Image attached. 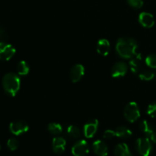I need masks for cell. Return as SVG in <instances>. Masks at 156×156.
<instances>
[{"instance_id":"cell-3","label":"cell","mask_w":156,"mask_h":156,"mask_svg":"<svg viewBox=\"0 0 156 156\" xmlns=\"http://www.w3.org/2000/svg\"><path fill=\"white\" fill-rule=\"evenodd\" d=\"M123 114L126 120H127L130 123L136 121L140 117V112L137 104L134 101L127 104L123 111Z\"/></svg>"},{"instance_id":"cell-26","label":"cell","mask_w":156,"mask_h":156,"mask_svg":"<svg viewBox=\"0 0 156 156\" xmlns=\"http://www.w3.org/2000/svg\"><path fill=\"white\" fill-rule=\"evenodd\" d=\"M147 114L150 117H156V102H153L149 105L147 109Z\"/></svg>"},{"instance_id":"cell-24","label":"cell","mask_w":156,"mask_h":156,"mask_svg":"<svg viewBox=\"0 0 156 156\" xmlns=\"http://www.w3.org/2000/svg\"><path fill=\"white\" fill-rule=\"evenodd\" d=\"M7 146L11 151H15L19 146V142L15 138H10L7 142Z\"/></svg>"},{"instance_id":"cell-21","label":"cell","mask_w":156,"mask_h":156,"mask_svg":"<svg viewBox=\"0 0 156 156\" xmlns=\"http://www.w3.org/2000/svg\"><path fill=\"white\" fill-rule=\"evenodd\" d=\"M48 131L53 135H59L62 132V128L60 124L57 123H50L47 126Z\"/></svg>"},{"instance_id":"cell-29","label":"cell","mask_w":156,"mask_h":156,"mask_svg":"<svg viewBox=\"0 0 156 156\" xmlns=\"http://www.w3.org/2000/svg\"><path fill=\"white\" fill-rule=\"evenodd\" d=\"M150 139L153 143H156V131H154L152 133V135L150 136Z\"/></svg>"},{"instance_id":"cell-15","label":"cell","mask_w":156,"mask_h":156,"mask_svg":"<svg viewBox=\"0 0 156 156\" xmlns=\"http://www.w3.org/2000/svg\"><path fill=\"white\" fill-rule=\"evenodd\" d=\"M97 51L101 56H107L110 51V43L107 39H101L97 44Z\"/></svg>"},{"instance_id":"cell-7","label":"cell","mask_w":156,"mask_h":156,"mask_svg":"<svg viewBox=\"0 0 156 156\" xmlns=\"http://www.w3.org/2000/svg\"><path fill=\"white\" fill-rule=\"evenodd\" d=\"M89 152V146L85 140L76 142L72 148V153L74 156H85Z\"/></svg>"},{"instance_id":"cell-1","label":"cell","mask_w":156,"mask_h":156,"mask_svg":"<svg viewBox=\"0 0 156 156\" xmlns=\"http://www.w3.org/2000/svg\"><path fill=\"white\" fill-rule=\"evenodd\" d=\"M138 45L136 41L130 37H122L117 41L116 50L120 56L124 59H131L136 55Z\"/></svg>"},{"instance_id":"cell-5","label":"cell","mask_w":156,"mask_h":156,"mask_svg":"<svg viewBox=\"0 0 156 156\" xmlns=\"http://www.w3.org/2000/svg\"><path fill=\"white\" fill-rule=\"evenodd\" d=\"M29 129V126L25 121L21 120H15L9 125V130L12 134L15 136H19L25 133Z\"/></svg>"},{"instance_id":"cell-6","label":"cell","mask_w":156,"mask_h":156,"mask_svg":"<svg viewBox=\"0 0 156 156\" xmlns=\"http://www.w3.org/2000/svg\"><path fill=\"white\" fill-rule=\"evenodd\" d=\"M15 47L6 42L0 43V60L8 61L15 54Z\"/></svg>"},{"instance_id":"cell-19","label":"cell","mask_w":156,"mask_h":156,"mask_svg":"<svg viewBox=\"0 0 156 156\" xmlns=\"http://www.w3.org/2000/svg\"><path fill=\"white\" fill-rule=\"evenodd\" d=\"M29 70H30V68L27 62L22 60L18 62L17 66V72L20 76H26L28 74Z\"/></svg>"},{"instance_id":"cell-16","label":"cell","mask_w":156,"mask_h":156,"mask_svg":"<svg viewBox=\"0 0 156 156\" xmlns=\"http://www.w3.org/2000/svg\"><path fill=\"white\" fill-rule=\"evenodd\" d=\"M115 156H132L129 146L126 143H119L114 149Z\"/></svg>"},{"instance_id":"cell-28","label":"cell","mask_w":156,"mask_h":156,"mask_svg":"<svg viewBox=\"0 0 156 156\" xmlns=\"http://www.w3.org/2000/svg\"><path fill=\"white\" fill-rule=\"evenodd\" d=\"M6 40H7V33L4 27L0 26V43L6 42Z\"/></svg>"},{"instance_id":"cell-30","label":"cell","mask_w":156,"mask_h":156,"mask_svg":"<svg viewBox=\"0 0 156 156\" xmlns=\"http://www.w3.org/2000/svg\"><path fill=\"white\" fill-rule=\"evenodd\" d=\"M0 149H1V145H0Z\"/></svg>"},{"instance_id":"cell-8","label":"cell","mask_w":156,"mask_h":156,"mask_svg":"<svg viewBox=\"0 0 156 156\" xmlns=\"http://www.w3.org/2000/svg\"><path fill=\"white\" fill-rule=\"evenodd\" d=\"M85 74V68L82 64H76L71 68L69 72V78L74 83L79 82Z\"/></svg>"},{"instance_id":"cell-27","label":"cell","mask_w":156,"mask_h":156,"mask_svg":"<svg viewBox=\"0 0 156 156\" xmlns=\"http://www.w3.org/2000/svg\"><path fill=\"white\" fill-rule=\"evenodd\" d=\"M115 136V131L112 130V129H107V130L105 131L103 135V137L105 139H106V140H111V139H113Z\"/></svg>"},{"instance_id":"cell-12","label":"cell","mask_w":156,"mask_h":156,"mask_svg":"<svg viewBox=\"0 0 156 156\" xmlns=\"http://www.w3.org/2000/svg\"><path fill=\"white\" fill-rule=\"evenodd\" d=\"M139 21L141 24L142 26L144 27H152L155 24V20L154 17L152 14L149 12H142L139 15Z\"/></svg>"},{"instance_id":"cell-9","label":"cell","mask_w":156,"mask_h":156,"mask_svg":"<svg viewBox=\"0 0 156 156\" xmlns=\"http://www.w3.org/2000/svg\"><path fill=\"white\" fill-rule=\"evenodd\" d=\"M127 72V66L124 62H117L111 69V76L114 78L123 77Z\"/></svg>"},{"instance_id":"cell-25","label":"cell","mask_w":156,"mask_h":156,"mask_svg":"<svg viewBox=\"0 0 156 156\" xmlns=\"http://www.w3.org/2000/svg\"><path fill=\"white\" fill-rule=\"evenodd\" d=\"M128 4L134 9H140L143 5V0H126Z\"/></svg>"},{"instance_id":"cell-2","label":"cell","mask_w":156,"mask_h":156,"mask_svg":"<svg viewBox=\"0 0 156 156\" xmlns=\"http://www.w3.org/2000/svg\"><path fill=\"white\" fill-rule=\"evenodd\" d=\"M2 83L5 91L12 97L16 95L21 87L20 78L18 75L13 73H9L5 75L2 78Z\"/></svg>"},{"instance_id":"cell-22","label":"cell","mask_w":156,"mask_h":156,"mask_svg":"<svg viewBox=\"0 0 156 156\" xmlns=\"http://www.w3.org/2000/svg\"><path fill=\"white\" fill-rule=\"evenodd\" d=\"M139 77L141 80L143 81H150L155 77V73L149 70H145V71L141 72L139 75Z\"/></svg>"},{"instance_id":"cell-14","label":"cell","mask_w":156,"mask_h":156,"mask_svg":"<svg viewBox=\"0 0 156 156\" xmlns=\"http://www.w3.org/2000/svg\"><path fill=\"white\" fill-rule=\"evenodd\" d=\"M129 66H130L131 71L133 73H137L141 69L142 66V56L141 54L135 55L133 57L131 58L129 61Z\"/></svg>"},{"instance_id":"cell-23","label":"cell","mask_w":156,"mask_h":156,"mask_svg":"<svg viewBox=\"0 0 156 156\" xmlns=\"http://www.w3.org/2000/svg\"><path fill=\"white\" fill-rule=\"evenodd\" d=\"M146 63L150 68L156 69V54H149L146 58Z\"/></svg>"},{"instance_id":"cell-10","label":"cell","mask_w":156,"mask_h":156,"mask_svg":"<svg viewBox=\"0 0 156 156\" xmlns=\"http://www.w3.org/2000/svg\"><path fill=\"white\" fill-rule=\"evenodd\" d=\"M98 126V120H91L84 126V134L87 138H91L95 135Z\"/></svg>"},{"instance_id":"cell-20","label":"cell","mask_w":156,"mask_h":156,"mask_svg":"<svg viewBox=\"0 0 156 156\" xmlns=\"http://www.w3.org/2000/svg\"><path fill=\"white\" fill-rule=\"evenodd\" d=\"M66 133L68 135V136L72 139H77L81 135L79 128L77 127L76 126H73V125L68 126V128L66 129Z\"/></svg>"},{"instance_id":"cell-17","label":"cell","mask_w":156,"mask_h":156,"mask_svg":"<svg viewBox=\"0 0 156 156\" xmlns=\"http://www.w3.org/2000/svg\"><path fill=\"white\" fill-rule=\"evenodd\" d=\"M116 136L121 139H128L132 136V131L125 126H121L115 129Z\"/></svg>"},{"instance_id":"cell-13","label":"cell","mask_w":156,"mask_h":156,"mask_svg":"<svg viewBox=\"0 0 156 156\" xmlns=\"http://www.w3.org/2000/svg\"><path fill=\"white\" fill-rule=\"evenodd\" d=\"M66 144V142L65 139L62 137H56L53 139L52 142V148H53V152L57 155L62 154L65 151Z\"/></svg>"},{"instance_id":"cell-4","label":"cell","mask_w":156,"mask_h":156,"mask_svg":"<svg viewBox=\"0 0 156 156\" xmlns=\"http://www.w3.org/2000/svg\"><path fill=\"white\" fill-rule=\"evenodd\" d=\"M136 149L142 156H149L152 150V145L148 138H140L136 142Z\"/></svg>"},{"instance_id":"cell-18","label":"cell","mask_w":156,"mask_h":156,"mask_svg":"<svg viewBox=\"0 0 156 156\" xmlns=\"http://www.w3.org/2000/svg\"><path fill=\"white\" fill-rule=\"evenodd\" d=\"M140 128L143 133L146 134L148 136H150L152 133L154 132V129L152 126L148 123L146 120H142L140 123Z\"/></svg>"},{"instance_id":"cell-11","label":"cell","mask_w":156,"mask_h":156,"mask_svg":"<svg viewBox=\"0 0 156 156\" xmlns=\"http://www.w3.org/2000/svg\"><path fill=\"white\" fill-rule=\"evenodd\" d=\"M92 149L94 154L98 156H107L108 153V148L106 143L101 140H97L92 145Z\"/></svg>"}]
</instances>
